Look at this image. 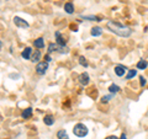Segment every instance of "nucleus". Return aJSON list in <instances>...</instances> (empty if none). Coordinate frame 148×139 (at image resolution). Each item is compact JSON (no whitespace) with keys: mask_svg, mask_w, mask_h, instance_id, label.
<instances>
[{"mask_svg":"<svg viewBox=\"0 0 148 139\" xmlns=\"http://www.w3.org/2000/svg\"><path fill=\"white\" fill-rule=\"evenodd\" d=\"M1 46H3V43H1V41H0V48H1Z\"/></svg>","mask_w":148,"mask_h":139,"instance_id":"obj_28","label":"nucleus"},{"mask_svg":"<svg viewBox=\"0 0 148 139\" xmlns=\"http://www.w3.org/2000/svg\"><path fill=\"white\" fill-rule=\"evenodd\" d=\"M127 70H128V69H127L126 67H125V65H121V64H119V65H116V67H115V69H114L115 74H116L117 76H120V78L123 76L125 74L127 73Z\"/></svg>","mask_w":148,"mask_h":139,"instance_id":"obj_5","label":"nucleus"},{"mask_svg":"<svg viewBox=\"0 0 148 139\" xmlns=\"http://www.w3.org/2000/svg\"><path fill=\"white\" fill-rule=\"evenodd\" d=\"M21 116H22V118H25V119L30 118L31 116H32V108H31V107H27L26 110H24V111H22Z\"/></svg>","mask_w":148,"mask_h":139,"instance_id":"obj_13","label":"nucleus"},{"mask_svg":"<svg viewBox=\"0 0 148 139\" xmlns=\"http://www.w3.org/2000/svg\"><path fill=\"white\" fill-rule=\"evenodd\" d=\"M120 90H121V89H120V86H117L116 84H112V85H110V87H109V91L111 92V94H117V92L120 91Z\"/></svg>","mask_w":148,"mask_h":139,"instance_id":"obj_17","label":"nucleus"},{"mask_svg":"<svg viewBox=\"0 0 148 139\" xmlns=\"http://www.w3.org/2000/svg\"><path fill=\"white\" fill-rule=\"evenodd\" d=\"M14 24H15V26L17 27H20V29H29V22L25 21L24 18H21V17H18V16H15L14 17Z\"/></svg>","mask_w":148,"mask_h":139,"instance_id":"obj_4","label":"nucleus"},{"mask_svg":"<svg viewBox=\"0 0 148 139\" xmlns=\"http://www.w3.org/2000/svg\"><path fill=\"white\" fill-rule=\"evenodd\" d=\"M106 27H108L111 32H114L115 35L123 37V38H127V37L132 35V30L130 29V27L123 26L122 24L116 22V21H109L108 24H106Z\"/></svg>","mask_w":148,"mask_h":139,"instance_id":"obj_1","label":"nucleus"},{"mask_svg":"<svg viewBox=\"0 0 148 139\" xmlns=\"http://www.w3.org/2000/svg\"><path fill=\"white\" fill-rule=\"evenodd\" d=\"M140 84H141V86H145L146 84H147V80H146V78H143V76H140Z\"/></svg>","mask_w":148,"mask_h":139,"instance_id":"obj_24","label":"nucleus"},{"mask_svg":"<svg viewBox=\"0 0 148 139\" xmlns=\"http://www.w3.org/2000/svg\"><path fill=\"white\" fill-rule=\"evenodd\" d=\"M40 59H41V53H40V50H35V52H32L31 58H30V61H31V62L38 63Z\"/></svg>","mask_w":148,"mask_h":139,"instance_id":"obj_8","label":"nucleus"},{"mask_svg":"<svg viewBox=\"0 0 148 139\" xmlns=\"http://www.w3.org/2000/svg\"><path fill=\"white\" fill-rule=\"evenodd\" d=\"M73 134L74 136H77V137H79V138H83V137H85L86 134H88V128L85 124H83V123H78L74 126L73 128Z\"/></svg>","mask_w":148,"mask_h":139,"instance_id":"obj_2","label":"nucleus"},{"mask_svg":"<svg viewBox=\"0 0 148 139\" xmlns=\"http://www.w3.org/2000/svg\"><path fill=\"white\" fill-rule=\"evenodd\" d=\"M57 47L58 46L57 44H54V43H49L48 44V54H51V53H53V52H57Z\"/></svg>","mask_w":148,"mask_h":139,"instance_id":"obj_20","label":"nucleus"},{"mask_svg":"<svg viewBox=\"0 0 148 139\" xmlns=\"http://www.w3.org/2000/svg\"><path fill=\"white\" fill-rule=\"evenodd\" d=\"M57 46H58V47H57V52L62 53V54H67L69 52V48L66 47V46H59V44H57Z\"/></svg>","mask_w":148,"mask_h":139,"instance_id":"obj_18","label":"nucleus"},{"mask_svg":"<svg viewBox=\"0 0 148 139\" xmlns=\"http://www.w3.org/2000/svg\"><path fill=\"white\" fill-rule=\"evenodd\" d=\"M57 138L58 139H69L66 129H59V131L57 132Z\"/></svg>","mask_w":148,"mask_h":139,"instance_id":"obj_14","label":"nucleus"},{"mask_svg":"<svg viewBox=\"0 0 148 139\" xmlns=\"http://www.w3.org/2000/svg\"><path fill=\"white\" fill-rule=\"evenodd\" d=\"M119 139H127V136H126V133H122V134H121V137H120Z\"/></svg>","mask_w":148,"mask_h":139,"instance_id":"obj_27","label":"nucleus"},{"mask_svg":"<svg viewBox=\"0 0 148 139\" xmlns=\"http://www.w3.org/2000/svg\"><path fill=\"white\" fill-rule=\"evenodd\" d=\"M34 46H35L36 48H38V49L43 48V47H45V40L42 38V37H40V38L35 40V41H34Z\"/></svg>","mask_w":148,"mask_h":139,"instance_id":"obj_10","label":"nucleus"},{"mask_svg":"<svg viewBox=\"0 0 148 139\" xmlns=\"http://www.w3.org/2000/svg\"><path fill=\"white\" fill-rule=\"evenodd\" d=\"M64 11L68 12V14H73L74 12V5L72 3H67L66 5H64Z\"/></svg>","mask_w":148,"mask_h":139,"instance_id":"obj_15","label":"nucleus"},{"mask_svg":"<svg viewBox=\"0 0 148 139\" xmlns=\"http://www.w3.org/2000/svg\"><path fill=\"white\" fill-rule=\"evenodd\" d=\"M79 64H80V65H83V67H85V68L89 65V63H88L86 58L83 57V55H80V57H79Z\"/></svg>","mask_w":148,"mask_h":139,"instance_id":"obj_21","label":"nucleus"},{"mask_svg":"<svg viewBox=\"0 0 148 139\" xmlns=\"http://www.w3.org/2000/svg\"><path fill=\"white\" fill-rule=\"evenodd\" d=\"M111 99H112V94L109 95V96H104L103 99H101V102H109Z\"/></svg>","mask_w":148,"mask_h":139,"instance_id":"obj_23","label":"nucleus"},{"mask_svg":"<svg viewBox=\"0 0 148 139\" xmlns=\"http://www.w3.org/2000/svg\"><path fill=\"white\" fill-rule=\"evenodd\" d=\"M48 69V63L47 62H38L36 65V73L38 75H45Z\"/></svg>","mask_w":148,"mask_h":139,"instance_id":"obj_3","label":"nucleus"},{"mask_svg":"<svg viewBox=\"0 0 148 139\" xmlns=\"http://www.w3.org/2000/svg\"><path fill=\"white\" fill-rule=\"evenodd\" d=\"M51 61H52V59H51V55H49V54H46V55H45V62L48 63V62H51Z\"/></svg>","mask_w":148,"mask_h":139,"instance_id":"obj_25","label":"nucleus"},{"mask_svg":"<svg viewBox=\"0 0 148 139\" xmlns=\"http://www.w3.org/2000/svg\"><path fill=\"white\" fill-rule=\"evenodd\" d=\"M137 75V70H135V69H131V70H127V75H126V79H132L135 78Z\"/></svg>","mask_w":148,"mask_h":139,"instance_id":"obj_19","label":"nucleus"},{"mask_svg":"<svg viewBox=\"0 0 148 139\" xmlns=\"http://www.w3.org/2000/svg\"><path fill=\"white\" fill-rule=\"evenodd\" d=\"M84 20H91V21H100V17L98 16H82Z\"/></svg>","mask_w":148,"mask_h":139,"instance_id":"obj_22","label":"nucleus"},{"mask_svg":"<svg viewBox=\"0 0 148 139\" xmlns=\"http://www.w3.org/2000/svg\"><path fill=\"white\" fill-rule=\"evenodd\" d=\"M54 36H56V38H57V44H59V46H66V41H64V38L62 37L61 32L57 31L54 33Z\"/></svg>","mask_w":148,"mask_h":139,"instance_id":"obj_11","label":"nucleus"},{"mask_svg":"<svg viewBox=\"0 0 148 139\" xmlns=\"http://www.w3.org/2000/svg\"><path fill=\"white\" fill-rule=\"evenodd\" d=\"M147 67H148L147 61H140L137 63V69H140V70H145Z\"/></svg>","mask_w":148,"mask_h":139,"instance_id":"obj_16","label":"nucleus"},{"mask_svg":"<svg viewBox=\"0 0 148 139\" xmlns=\"http://www.w3.org/2000/svg\"><path fill=\"white\" fill-rule=\"evenodd\" d=\"M43 122L46 126H52V124H54V117L52 114H46L43 118Z\"/></svg>","mask_w":148,"mask_h":139,"instance_id":"obj_7","label":"nucleus"},{"mask_svg":"<svg viewBox=\"0 0 148 139\" xmlns=\"http://www.w3.org/2000/svg\"><path fill=\"white\" fill-rule=\"evenodd\" d=\"M31 54H32V49H31V47H26L24 50H22L21 57L24 58V59H30V58H31Z\"/></svg>","mask_w":148,"mask_h":139,"instance_id":"obj_9","label":"nucleus"},{"mask_svg":"<svg viewBox=\"0 0 148 139\" xmlns=\"http://www.w3.org/2000/svg\"><path fill=\"white\" fill-rule=\"evenodd\" d=\"M91 36H94V37H98V36H100L101 33H103V29H101L100 26H95V27H92L91 29Z\"/></svg>","mask_w":148,"mask_h":139,"instance_id":"obj_12","label":"nucleus"},{"mask_svg":"<svg viewBox=\"0 0 148 139\" xmlns=\"http://www.w3.org/2000/svg\"><path fill=\"white\" fill-rule=\"evenodd\" d=\"M105 139H119L116 136H109V137H106Z\"/></svg>","mask_w":148,"mask_h":139,"instance_id":"obj_26","label":"nucleus"},{"mask_svg":"<svg viewBox=\"0 0 148 139\" xmlns=\"http://www.w3.org/2000/svg\"><path fill=\"white\" fill-rule=\"evenodd\" d=\"M79 82H80V85H83V86H86L90 82V76H89V74H88L86 72L82 73L79 75Z\"/></svg>","mask_w":148,"mask_h":139,"instance_id":"obj_6","label":"nucleus"}]
</instances>
